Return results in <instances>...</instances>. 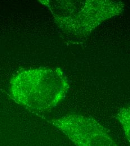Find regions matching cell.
I'll return each instance as SVG.
<instances>
[{"label": "cell", "instance_id": "cell-3", "mask_svg": "<svg viewBox=\"0 0 130 146\" xmlns=\"http://www.w3.org/2000/svg\"><path fill=\"white\" fill-rule=\"evenodd\" d=\"M76 146H118L108 130L92 117L70 114L49 121Z\"/></svg>", "mask_w": 130, "mask_h": 146}, {"label": "cell", "instance_id": "cell-4", "mask_svg": "<svg viewBox=\"0 0 130 146\" xmlns=\"http://www.w3.org/2000/svg\"><path fill=\"white\" fill-rule=\"evenodd\" d=\"M116 117L130 143V106L121 108L117 113Z\"/></svg>", "mask_w": 130, "mask_h": 146}, {"label": "cell", "instance_id": "cell-2", "mask_svg": "<svg viewBox=\"0 0 130 146\" xmlns=\"http://www.w3.org/2000/svg\"><path fill=\"white\" fill-rule=\"evenodd\" d=\"M40 3L52 14L62 33L76 39L85 38L102 23L124 11L122 1L110 0H44Z\"/></svg>", "mask_w": 130, "mask_h": 146}, {"label": "cell", "instance_id": "cell-1", "mask_svg": "<svg viewBox=\"0 0 130 146\" xmlns=\"http://www.w3.org/2000/svg\"><path fill=\"white\" fill-rule=\"evenodd\" d=\"M70 85L65 73L59 68L21 69L11 78V98L26 109L45 112L53 109L66 97Z\"/></svg>", "mask_w": 130, "mask_h": 146}]
</instances>
